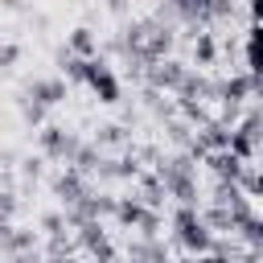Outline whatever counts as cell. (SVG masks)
Wrapping results in <instances>:
<instances>
[{
	"label": "cell",
	"instance_id": "6da1fadb",
	"mask_svg": "<svg viewBox=\"0 0 263 263\" xmlns=\"http://www.w3.org/2000/svg\"><path fill=\"white\" fill-rule=\"evenodd\" d=\"M164 185V197H173L177 205H197V160L189 152H164L160 164L152 168Z\"/></svg>",
	"mask_w": 263,
	"mask_h": 263
},
{
	"label": "cell",
	"instance_id": "7a4b0ae2",
	"mask_svg": "<svg viewBox=\"0 0 263 263\" xmlns=\"http://www.w3.org/2000/svg\"><path fill=\"white\" fill-rule=\"evenodd\" d=\"M168 226H173V242L189 259H201V255L214 251V230L201 222V210L197 205H177L173 218H168Z\"/></svg>",
	"mask_w": 263,
	"mask_h": 263
},
{
	"label": "cell",
	"instance_id": "3957f363",
	"mask_svg": "<svg viewBox=\"0 0 263 263\" xmlns=\"http://www.w3.org/2000/svg\"><path fill=\"white\" fill-rule=\"evenodd\" d=\"M37 148H41V156L45 160H74V152L82 148V140L74 136V132H66L62 123H45L41 132H37Z\"/></svg>",
	"mask_w": 263,
	"mask_h": 263
},
{
	"label": "cell",
	"instance_id": "277c9868",
	"mask_svg": "<svg viewBox=\"0 0 263 263\" xmlns=\"http://www.w3.org/2000/svg\"><path fill=\"white\" fill-rule=\"evenodd\" d=\"M86 86H90V90H95V99H99V103H107V107L123 99V82H119V74L107 66V58H103V53H99V58H90Z\"/></svg>",
	"mask_w": 263,
	"mask_h": 263
},
{
	"label": "cell",
	"instance_id": "5b68a950",
	"mask_svg": "<svg viewBox=\"0 0 263 263\" xmlns=\"http://www.w3.org/2000/svg\"><path fill=\"white\" fill-rule=\"evenodd\" d=\"M49 185H53V197L62 201V210H74L78 201H86V197L95 193V189H90V181H86L82 173H74V168H62Z\"/></svg>",
	"mask_w": 263,
	"mask_h": 263
},
{
	"label": "cell",
	"instance_id": "8992f818",
	"mask_svg": "<svg viewBox=\"0 0 263 263\" xmlns=\"http://www.w3.org/2000/svg\"><path fill=\"white\" fill-rule=\"evenodd\" d=\"M185 74H189V66H185V62L164 58V62H156V66H148V70H144V82H148L152 90H177V86L185 82Z\"/></svg>",
	"mask_w": 263,
	"mask_h": 263
},
{
	"label": "cell",
	"instance_id": "52a82bcc",
	"mask_svg": "<svg viewBox=\"0 0 263 263\" xmlns=\"http://www.w3.org/2000/svg\"><path fill=\"white\" fill-rule=\"evenodd\" d=\"M247 99H255V78L247 70H238V74H230V78L218 82V103L222 107H242Z\"/></svg>",
	"mask_w": 263,
	"mask_h": 263
},
{
	"label": "cell",
	"instance_id": "ba28073f",
	"mask_svg": "<svg viewBox=\"0 0 263 263\" xmlns=\"http://www.w3.org/2000/svg\"><path fill=\"white\" fill-rule=\"evenodd\" d=\"M25 95H29L33 103H41V107L49 111V107H58V103H66V95H70V86H66V78H62V74H53V78H33V82L25 86Z\"/></svg>",
	"mask_w": 263,
	"mask_h": 263
},
{
	"label": "cell",
	"instance_id": "9c48e42d",
	"mask_svg": "<svg viewBox=\"0 0 263 263\" xmlns=\"http://www.w3.org/2000/svg\"><path fill=\"white\" fill-rule=\"evenodd\" d=\"M201 164L214 173L218 185H242V177H247V164L234 160L230 152H210V156H201Z\"/></svg>",
	"mask_w": 263,
	"mask_h": 263
},
{
	"label": "cell",
	"instance_id": "30bf717a",
	"mask_svg": "<svg viewBox=\"0 0 263 263\" xmlns=\"http://www.w3.org/2000/svg\"><path fill=\"white\" fill-rule=\"evenodd\" d=\"M173 95H177V107H181V103H201V107H205V99H218V82L205 78V74H193V70H189L185 82H181Z\"/></svg>",
	"mask_w": 263,
	"mask_h": 263
},
{
	"label": "cell",
	"instance_id": "8fae6325",
	"mask_svg": "<svg viewBox=\"0 0 263 263\" xmlns=\"http://www.w3.org/2000/svg\"><path fill=\"white\" fill-rule=\"evenodd\" d=\"M119 226H132V230H140L144 226V218H148V205L132 193V197H115V214H111Z\"/></svg>",
	"mask_w": 263,
	"mask_h": 263
},
{
	"label": "cell",
	"instance_id": "7c38bea8",
	"mask_svg": "<svg viewBox=\"0 0 263 263\" xmlns=\"http://www.w3.org/2000/svg\"><path fill=\"white\" fill-rule=\"evenodd\" d=\"M164 259H168V251H164L160 238H136V242H127V263H164Z\"/></svg>",
	"mask_w": 263,
	"mask_h": 263
},
{
	"label": "cell",
	"instance_id": "4fadbf2b",
	"mask_svg": "<svg viewBox=\"0 0 263 263\" xmlns=\"http://www.w3.org/2000/svg\"><path fill=\"white\" fill-rule=\"evenodd\" d=\"M66 49H70L74 58H99V37H95L86 25H78V29L66 33Z\"/></svg>",
	"mask_w": 263,
	"mask_h": 263
},
{
	"label": "cell",
	"instance_id": "5bb4252c",
	"mask_svg": "<svg viewBox=\"0 0 263 263\" xmlns=\"http://www.w3.org/2000/svg\"><path fill=\"white\" fill-rule=\"evenodd\" d=\"M218 53H222L218 37H214L210 29H193V62H197V66H214Z\"/></svg>",
	"mask_w": 263,
	"mask_h": 263
},
{
	"label": "cell",
	"instance_id": "9a60e30c",
	"mask_svg": "<svg viewBox=\"0 0 263 263\" xmlns=\"http://www.w3.org/2000/svg\"><path fill=\"white\" fill-rule=\"evenodd\" d=\"M132 136H127V123H103L99 127V136H95V148L103 152V148H123Z\"/></svg>",
	"mask_w": 263,
	"mask_h": 263
},
{
	"label": "cell",
	"instance_id": "2e32d148",
	"mask_svg": "<svg viewBox=\"0 0 263 263\" xmlns=\"http://www.w3.org/2000/svg\"><path fill=\"white\" fill-rule=\"evenodd\" d=\"M21 119H25L29 127H37V132H41V127H45V107H41V103H33V99L25 95V99H21Z\"/></svg>",
	"mask_w": 263,
	"mask_h": 263
},
{
	"label": "cell",
	"instance_id": "e0dca14e",
	"mask_svg": "<svg viewBox=\"0 0 263 263\" xmlns=\"http://www.w3.org/2000/svg\"><path fill=\"white\" fill-rule=\"evenodd\" d=\"M168 140H173L181 152H189V144H193V127H189L185 119H168Z\"/></svg>",
	"mask_w": 263,
	"mask_h": 263
},
{
	"label": "cell",
	"instance_id": "ac0fdd59",
	"mask_svg": "<svg viewBox=\"0 0 263 263\" xmlns=\"http://www.w3.org/2000/svg\"><path fill=\"white\" fill-rule=\"evenodd\" d=\"M238 238H242L251 251H259V247H263V214H255V218H251V222L238 230Z\"/></svg>",
	"mask_w": 263,
	"mask_h": 263
},
{
	"label": "cell",
	"instance_id": "d6986e66",
	"mask_svg": "<svg viewBox=\"0 0 263 263\" xmlns=\"http://www.w3.org/2000/svg\"><path fill=\"white\" fill-rule=\"evenodd\" d=\"M251 201H263V168H247V177H242V185H238Z\"/></svg>",
	"mask_w": 263,
	"mask_h": 263
},
{
	"label": "cell",
	"instance_id": "ffe728a7",
	"mask_svg": "<svg viewBox=\"0 0 263 263\" xmlns=\"http://www.w3.org/2000/svg\"><path fill=\"white\" fill-rule=\"evenodd\" d=\"M16 210H21V193H16V189H0V218L12 222Z\"/></svg>",
	"mask_w": 263,
	"mask_h": 263
},
{
	"label": "cell",
	"instance_id": "44dd1931",
	"mask_svg": "<svg viewBox=\"0 0 263 263\" xmlns=\"http://www.w3.org/2000/svg\"><path fill=\"white\" fill-rule=\"evenodd\" d=\"M41 230H45L49 238H58V234H66V214H58V210H49V214H41Z\"/></svg>",
	"mask_w": 263,
	"mask_h": 263
},
{
	"label": "cell",
	"instance_id": "7402d4cb",
	"mask_svg": "<svg viewBox=\"0 0 263 263\" xmlns=\"http://www.w3.org/2000/svg\"><path fill=\"white\" fill-rule=\"evenodd\" d=\"M21 58H25V45H21V41H4V49H0V70H12Z\"/></svg>",
	"mask_w": 263,
	"mask_h": 263
},
{
	"label": "cell",
	"instance_id": "603a6c76",
	"mask_svg": "<svg viewBox=\"0 0 263 263\" xmlns=\"http://www.w3.org/2000/svg\"><path fill=\"white\" fill-rule=\"evenodd\" d=\"M41 164H45L41 152H37V156H21V177H25V181H37V177H41Z\"/></svg>",
	"mask_w": 263,
	"mask_h": 263
},
{
	"label": "cell",
	"instance_id": "cb8c5ba5",
	"mask_svg": "<svg viewBox=\"0 0 263 263\" xmlns=\"http://www.w3.org/2000/svg\"><path fill=\"white\" fill-rule=\"evenodd\" d=\"M8 234H12V222H4V218H0V247L8 242Z\"/></svg>",
	"mask_w": 263,
	"mask_h": 263
},
{
	"label": "cell",
	"instance_id": "d4e9b609",
	"mask_svg": "<svg viewBox=\"0 0 263 263\" xmlns=\"http://www.w3.org/2000/svg\"><path fill=\"white\" fill-rule=\"evenodd\" d=\"M8 263H37V251L33 255H21V259H8Z\"/></svg>",
	"mask_w": 263,
	"mask_h": 263
},
{
	"label": "cell",
	"instance_id": "484cf974",
	"mask_svg": "<svg viewBox=\"0 0 263 263\" xmlns=\"http://www.w3.org/2000/svg\"><path fill=\"white\" fill-rule=\"evenodd\" d=\"M49 263H78L74 255H58V259H49Z\"/></svg>",
	"mask_w": 263,
	"mask_h": 263
},
{
	"label": "cell",
	"instance_id": "4316f807",
	"mask_svg": "<svg viewBox=\"0 0 263 263\" xmlns=\"http://www.w3.org/2000/svg\"><path fill=\"white\" fill-rule=\"evenodd\" d=\"M255 99H263V78H259V82H255Z\"/></svg>",
	"mask_w": 263,
	"mask_h": 263
},
{
	"label": "cell",
	"instance_id": "83f0119b",
	"mask_svg": "<svg viewBox=\"0 0 263 263\" xmlns=\"http://www.w3.org/2000/svg\"><path fill=\"white\" fill-rule=\"evenodd\" d=\"M164 263H185V255H181V259H164Z\"/></svg>",
	"mask_w": 263,
	"mask_h": 263
},
{
	"label": "cell",
	"instance_id": "f1b7e54d",
	"mask_svg": "<svg viewBox=\"0 0 263 263\" xmlns=\"http://www.w3.org/2000/svg\"><path fill=\"white\" fill-rule=\"evenodd\" d=\"M0 49H4V33H0Z\"/></svg>",
	"mask_w": 263,
	"mask_h": 263
},
{
	"label": "cell",
	"instance_id": "f546056e",
	"mask_svg": "<svg viewBox=\"0 0 263 263\" xmlns=\"http://www.w3.org/2000/svg\"><path fill=\"white\" fill-rule=\"evenodd\" d=\"M0 263H8V259H4V255H0Z\"/></svg>",
	"mask_w": 263,
	"mask_h": 263
}]
</instances>
